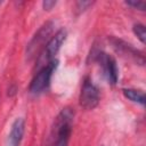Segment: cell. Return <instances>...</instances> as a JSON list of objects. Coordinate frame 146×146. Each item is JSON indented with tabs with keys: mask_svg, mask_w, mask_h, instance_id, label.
I'll return each instance as SVG.
<instances>
[{
	"mask_svg": "<svg viewBox=\"0 0 146 146\" xmlns=\"http://www.w3.org/2000/svg\"><path fill=\"white\" fill-rule=\"evenodd\" d=\"M95 59L102 66L103 73H104L106 80L108 81V83L112 86L116 84V82L119 80V68H117L115 59L104 51H97L95 55Z\"/></svg>",
	"mask_w": 146,
	"mask_h": 146,
	"instance_id": "8992f818",
	"label": "cell"
},
{
	"mask_svg": "<svg viewBox=\"0 0 146 146\" xmlns=\"http://www.w3.org/2000/svg\"><path fill=\"white\" fill-rule=\"evenodd\" d=\"M108 40H110L112 47L115 49L116 52H119V54H121V55H123L125 57H129V58L133 59L139 65H144L145 64L144 54L141 51H139L138 49L133 48L130 43H127L125 41H123L121 39H117V38H114V36H111Z\"/></svg>",
	"mask_w": 146,
	"mask_h": 146,
	"instance_id": "52a82bcc",
	"label": "cell"
},
{
	"mask_svg": "<svg viewBox=\"0 0 146 146\" xmlns=\"http://www.w3.org/2000/svg\"><path fill=\"white\" fill-rule=\"evenodd\" d=\"M125 5L133 7L136 9H139V10H145L146 2L145 1H125Z\"/></svg>",
	"mask_w": 146,
	"mask_h": 146,
	"instance_id": "8fae6325",
	"label": "cell"
},
{
	"mask_svg": "<svg viewBox=\"0 0 146 146\" xmlns=\"http://www.w3.org/2000/svg\"><path fill=\"white\" fill-rule=\"evenodd\" d=\"M54 29H55V23L49 21L46 22L43 25H41V27L34 33V35L32 36V39L30 40L26 47L25 55L27 60H32L39 57V55L46 47L47 42L50 40Z\"/></svg>",
	"mask_w": 146,
	"mask_h": 146,
	"instance_id": "7a4b0ae2",
	"label": "cell"
},
{
	"mask_svg": "<svg viewBox=\"0 0 146 146\" xmlns=\"http://www.w3.org/2000/svg\"><path fill=\"white\" fill-rule=\"evenodd\" d=\"M122 92H123L124 97L128 98L129 100H131L133 103H137V104H140V105L145 104V94H144V91L138 90V89L127 88V89H123Z\"/></svg>",
	"mask_w": 146,
	"mask_h": 146,
	"instance_id": "9c48e42d",
	"label": "cell"
},
{
	"mask_svg": "<svg viewBox=\"0 0 146 146\" xmlns=\"http://www.w3.org/2000/svg\"><path fill=\"white\" fill-rule=\"evenodd\" d=\"M54 6H56V1H54V0H46L42 2V7L46 10H50Z\"/></svg>",
	"mask_w": 146,
	"mask_h": 146,
	"instance_id": "4fadbf2b",
	"label": "cell"
},
{
	"mask_svg": "<svg viewBox=\"0 0 146 146\" xmlns=\"http://www.w3.org/2000/svg\"><path fill=\"white\" fill-rule=\"evenodd\" d=\"M91 5H92L91 1H78L76 2V9L79 11H83V10H86Z\"/></svg>",
	"mask_w": 146,
	"mask_h": 146,
	"instance_id": "7c38bea8",
	"label": "cell"
},
{
	"mask_svg": "<svg viewBox=\"0 0 146 146\" xmlns=\"http://www.w3.org/2000/svg\"><path fill=\"white\" fill-rule=\"evenodd\" d=\"M79 102L84 110H94L99 104V90L89 78L83 80Z\"/></svg>",
	"mask_w": 146,
	"mask_h": 146,
	"instance_id": "5b68a950",
	"label": "cell"
},
{
	"mask_svg": "<svg viewBox=\"0 0 146 146\" xmlns=\"http://www.w3.org/2000/svg\"><path fill=\"white\" fill-rule=\"evenodd\" d=\"M25 131V121L22 117H17L10 128V132L8 136V141L10 146H19Z\"/></svg>",
	"mask_w": 146,
	"mask_h": 146,
	"instance_id": "ba28073f",
	"label": "cell"
},
{
	"mask_svg": "<svg viewBox=\"0 0 146 146\" xmlns=\"http://www.w3.org/2000/svg\"><path fill=\"white\" fill-rule=\"evenodd\" d=\"M73 117L74 112L71 107H64L58 113L50 132L51 146H67L72 132Z\"/></svg>",
	"mask_w": 146,
	"mask_h": 146,
	"instance_id": "6da1fadb",
	"label": "cell"
},
{
	"mask_svg": "<svg viewBox=\"0 0 146 146\" xmlns=\"http://www.w3.org/2000/svg\"><path fill=\"white\" fill-rule=\"evenodd\" d=\"M65 39H66V31L64 29L58 30L50 38V40L47 42L46 47L43 48V50L41 51V54L36 58L39 68L44 66V65H47V64H49L51 60L55 59V56L59 51V49H60L63 42L65 41Z\"/></svg>",
	"mask_w": 146,
	"mask_h": 146,
	"instance_id": "3957f363",
	"label": "cell"
},
{
	"mask_svg": "<svg viewBox=\"0 0 146 146\" xmlns=\"http://www.w3.org/2000/svg\"><path fill=\"white\" fill-rule=\"evenodd\" d=\"M57 64H58V62L56 59H54L49 64L39 68V71L33 76V79L30 83V87H29V91L32 95H39V94L43 92L49 87L52 73L56 70Z\"/></svg>",
	"mask_w": 146,
	"mask_h": 146,
	"instance_id": "277c9868",
	"label": "cell"
},
{
	"mask_svg": "<svg viewBox=\"0 0 146 146\" xmlns=\"http://www.w3.org/2000/svg\"><path fill=\"white\" fill-rule=\"evenodd\" d=\"M132 31L141 43L146 42V31H145V25L144 24H140V23L135 24L132 26Z\"/></svg>",
	"mask_w": 146,
	"mask_h": 146,
	"instance_id": "30bf717a",
	"label": "cell"
}]
</instances>
